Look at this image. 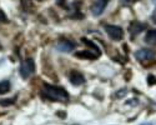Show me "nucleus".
Wrapping results in <instances>:
<instances>
[{
	"instance_id": "obj_1",
	"label": "nucleus",
	"mask_w": 156,
	"mask_h": 125,
	"mask_svg": "<svg viewBox=\"0 0 156 125\" xmlns=\"http://www.w3.org/2000/svg\"><path fill=\"white\" fill-rule=\"evenodd\" d=\"M41 96L46 100H51V102H68L69 100V94L64 88H59L55 85H49L44 84L43 90H41Z\"/></svg>"
},
{
	"instance_id": "obj_2",
	"label": "nucleus",
	"mask_w": 156,
	"mask_h": 125,
	"mask_svg": "<svg viewBox=\"0 0 156 125\" xmlns=\"http://www.w3.org/2000/svg\"><path fill=\"white\" fill-rule=\"evenodd\" d=\"M35 71V62L33 59H25L21 61L20 68H19V73L21 75L23 79H28L30 78V75H33Z\"/></svg>"
},
{
	"instance_id": "obj_3",
	"label": "nucleus",
	"mask_w": 156,
	"mask_h": 125,
	"mask_svg": "<svg viewBox=\"0 0 156 125\" xmlns=\"http://www.w3.org/2000/svg\"><path fill=\"white\" fill-rule=\"evenodd\" d=\"M135 58H136L137 61L144 64L145 61L155 60L156 59V53L151 49H139L135 52Z\"/></svg>"
},
{
	"instance_id": "obj_4",
	"label": "nucleus",
	"mask_w": 156,
	"mask_h": 125,
	"mask_svg": "<svg viewBox=\"0 0 156 125\" xmlns=\"http://www.w3.org/2000/svg\"><path fill=\"white\" fill-rule=\"evenodd\" d=\"M105 31L115 41H119L124 38V30L121 27H118V25H105Z\"/></svg>"
},
{
	"instance_id": "obj_5",
	"label": "nucleus",
	"mask_w": 156,
	"mask_h": 125,
	"mask_svg": "<svg viewBox=\"0 0 156 125\" xmlns=\"http://www.w3.org/2000/svg\"><path fill=\"white\" fill-rule=\"evenodd\" d=\"M109 3V0H96V2L94 3V5L91 6V12L94 16H99L101 15L104 10H105L106 5Z\"/></svg>"
},
{
	"instance_id": "obj_6",
	"label": "nucleus",
	"mask_w": 156,
	"mask_h": 125,
	"mask_svg": "<svg viewBox=\"0 0 156 125\" xmlns=\"http://www.w3.org/2000/svg\"><path fill=\"white\" fill-rule=\"evenodd\" d=\"M69 79H70V83L75 86H79V85H83L85 83V78L84 75L77 71V70H71L70 74H69Z\"/></svg>"
},
{
	"instance_id": "obj_7",
	"label": "nucleus",
	"mask_w": 156,
	"mask_h": 125,
	"mask_svg": "<svg viewBox=\"0 0 156 125\" xmlns=\"http://www.w3.org/2000/svg\"><path fill=\"white\" fill-rule=\"evenodd\" d=\"M56 48H58L59 52H62V53H69V52H71L73 49H75V48H76V44H75L74 41H71V40L61 39V40L58 43Z\"/></svg>"
},
{
	"instance_id": "obj_8",
	"label": "nucleus",
	"mask_w": 156,
	"mask_h": 125,
	"mask_svg": "<svg viewBox=\"0 0 156 125\" xmlns=\"http://www.w3.org/2000/svg\"><path fill=\"white\" fill-rule=\"evenodd\" d=\"M145 28H146V24L139 23V21H133L131 24L129 25V31H130V34H131L133 38H135L137 34H140Z\"/></svg>"
},
{
	"instance_id": "obj_9",
	"label": "nucleus",
	"mask_w": 156,
	"mask_h": 125,
	"mask_svg": "<svg viewBox=\"0 0 156 125\" xmlns=\"http://www.w3.org/2000/svg\"><path fill=\"white\" fill-rule=\"evenodd\" d=\"M75 56L89 59V60H95V59H98L100 56V54L96 53V52H94V50H84V52H77L75 54Z\"/></svg>"
},
{
	"instance_id": "obj_10",
	"label": "nucleus",
	"mask_w": 156,
	"mask_h": 125,
	"mask_svg": "<svg viewBox=\"0 0 156 125\" xmlns=\"http://www.w3.org/2000/svg\"><path fill=\"white\" fill-rule=\"evenodd\" d=\"M145 41L150 45H156V29H150L145 35Z\"/></svg>"
},
{
	"instance_id": "obj_11",
	"label": "nucleus",
	"mask_w": 156,
	"mask_h": 125,
	"mask_svg": "<svg viewBox=\"0 0 156 125\" xmlns=\"http://www.w3.org/2000/svg\"><path fill=\"white\" fill-rule=\"evenodd\" d=\"M10 90V83L9 80H3L0 81V95H4Z\"/></svg>"
},
{
	"instance_id": "obj_12",
	"label": "nucleus",
	"mask_w": 156,
	"mask_h": 125,
	"mask_svg": "<svg viewBox=\"0 0 156 125\" xmlns=\"http://www.w3.org/2000/svg\"><path fill=\"white\" fill-rule=\"evenodd\" d=\"M81 40H83V43H84L85 45H87L89 48H91V49L94 50V52H96V53L101 54V53H100V50H99V46H98L96 44H94V43H93L91 40H87V39H86V38H83V39H81Z\"/></svg>"
},
{
	"instance_id": "obj_13",
	"label": "nucleus",
	"mask_w": 156,
	"mask_h": 125,
	"mask_svg": "<svg viewBox=\"0 0 156 125\" xmlns=\"http://www.w3.org/2000/svg\"><path fill=\"white\" fill-rule=\"evenodd\" d=\"M15 103V98H12V99H2L0 100V105L2 106H10Z\"/></svg>"
},
{
	"instance_id": "obj_14",
	"label": "nucleus",
	"mask_w": 156,
	"mask_h": 125,
	"mask_svg": "<svg viewBox=\"0 0 156 125\" xmlns=\"http://www.w3.org/2000/svg\"><path fill=\"white\" fill-rule=\"evenodd\" d=\"M3 23H8V18L5 15V12L0 9V24H3Z\"/></svg>"
},
{
	"instance_id": "obj_15",
	"label": "nucleus",
	"mask_w": 156,
	"mask_h": 125,
	"mask_svg": "<svg viewBox=\"0 0 156 125\" xmlns=\"http://www.w3.org/2000/svg\"><path fill=\"white\" fill-rule=\"evenodd\" d=\"M147 84L149 85H155L156 84V77H154V75H149L147 77Z\"/></svg>"
},
{
	"instance_id": "obj_16",
	"label": "nucleus",
	"mask_w": 156,
	"mask_h": 125,
	"mask_svg": "<svg viewBox=\"0 0 156 125\" xmlns=\"http://www.w3.org/2000/svg\"><path fill=\"white\" fill-rule=\"evenodd\" d=\"M126 94H127V90H126V89H121V91L119 90L118 93L115 94V96H116V98H122V96H125Z\"/></svg>"
},
{
	"instance_id": "obj_17",
	"label": "nucleus",
	"mask_w": 156,
	"mask_h": 125,
	"mask_svg": "<svg viewBox=\"0 0 156 125\" xmlns=\"http://www.w3.org/2000/svg\"><path fill=\"white\" fill-rule=\"evenodd\" d=\"M151 20H152V21L156 24V10L152 12V15H151Z\"/></svg>"
},
{
	"instance_id": "obj_18",
	"label": "nucleus",
	"mask_w": 156,
	"mask_h": 125,
	"mask_svg": "<svg viewBox=\"0 0 156 125\" xmlns=\"http://www.w3.org/2000/svg\"><path fill=\"white\" fill-rule=\"evenodd\" d=\"M65 3H66V0H58V4L60 6H65Z\"/></svg>"
},
{
	"instance_id": "obj_19",
	"label": "nucleus",
	"mask_w": 156,
	"mask_h": 125,
	"mask_svg": "<svg viewBox=\"0 0 156 125\" xmlns=\"http://www.w3.org/2000/svg\"><path fill=\"white\" fill-rule=\"evenodd\" d=\"M121 2H122L124 4H131V3L136 2V0H121Z\"/></svg>"
},
{
	"instance_id": "obj_20",
	"label": "nucleus",
	"mask_w": 156,
	"mask_h": 125,
	"mask_svg": "<svg viewBox=\"0 0 156 125\" xmlns=\"http://www.w3.org/2000/svg\"><path fill=\"white\" fill-rule=\"evenodd\" d=\"M141 125H152V124H150V123H144V124H141Z\"/></svg>"
},
{
	"instance_id": "obj_21",
	"label": "nucleus",
	"mask_w": 156,
	"mask_h": 125,
	"mask_svg": "<svg viewBox=\"0 0 156 125\" xmlns=\"http://www.w3.org/2000/svg\"><path fill=\"white\" fill-rule=\"evenodd\" d=\"M0 49H2V45H0Z\"/></svg>"
}]
</instances>
